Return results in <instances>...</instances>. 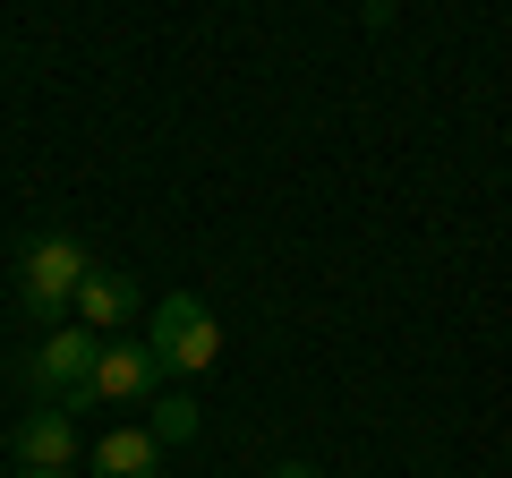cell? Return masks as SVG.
<instances>
[{"instance_id": "cell-11", "label": "cell", "mask_w": 512, "mask_h": 478, "mask_svg": "<svg viewBox=\"0 0 512 478\" xmlns=\"http://www.w3.org/2000/svg\"><path fill=\"white\" fill-rule=\"evenodd\" d=\"M18 478H69V470H18Z\"/></svg>"}, {"instance_id": "cell-9", "label": "cell", "mask_w": 512, "mask_h": 478, "mask_svg": "<svg viewBox=\"0 0 512 478\" xmlns=\"http://www.w3.org/2000/svg\"><path fill=\"white\" fill-rule=\"evenodd\" d=\"M274 478H325V470H316V461H282Z\"/></svg>"}, {"instance_id": "cell-6", "label": "cell", "mask_w": 512, "mask_h": 478, "mask_svg": "<svg viewBox=\"0 0 512 478\" xmlns=\"http://www.w3.org/2000/svg\"><path fill=\"white\" fill-rule=\"evenodd\" d=\"M77 316H86V333H128V316H137V282L111 274V265H94V274L77 282Z\"/></svg>"}, {"instance_id": "cell-8", "label": "cell", "mask_w": 512, "mask_h": 478, "mask_svg": "<svg viewBox=\"0 0 512 478\" xmlns=\"http://www.w3.org/2000/svg\"><path fill=\"white\" fill-rule=\"evenodd\" d=\"M154 436L188 444V436H197V402H188V393H163V402H154Z\"/></svg>"}, {"instance_id": "cell-7", "label": "cell", "mask_w": 512, "mask_h": 478, "mask_svg": "<svg viewBox=\"0 0 512 478\" xmlns=\"http://www.w3.org/2000/svg\"><path fill=\"white\" fill-rule=\"evenodd\" d=\"M163 470V436L154 427H111L94 444V478H154Z\"/></svg>"}, {"instance_id": "cell-2", "label": "cell", "mask_w": 512, "mask_h": 478, "mask_svg": "<svg viewBox=\"0 0 512 478\" xmlns=\"http://www.w3.org/2000/svg\"><path fill=\"white\" fill-rule=\"evenodd\" d=\"M94 274V257L77 248L69 231H43V239H26L18 248V299L35 316H60V308H77V282Z\"/></svg>"}, {"instance_id": "cell-5", "label": "cell", "mask_w": 512, "mask_h": 478, "mask_svg": "<svg viewBox=\"0 0 512 478\" xmlns=\"http://www.w3.org/2000/svg\"><path fill=\"white\" fill-rule=\"evenodd\" d=\"M18 461H26V470H69V461H77V419L60 402L26 410V419H18Z\"/></svg>"}, {"instance_id": "cell-10", "label": "cell", "mask_w": 512, "mask_h": 478, "mask_svg": "<svg viewBox=\"0 0 512 478\" xmlns=\"http://www.w3.org/2000/svg\"><path fill=\"white\" fill-rule=\"evenodd\" d=\"M367 18H376V26H384V18H393V0H367Z\"/></svg>"}, {"instance_id": "cell-3", "label": "cell", "mask_w": 512, "mask_h": 478, "mask_svg": "<svg viewBox=\"0 0 512 478\" xmlns=\"http://www.w3.org/2000/svg\"><path fill=\"white\" fill-rule=\"evenodd\" d=\"M94 359H103V342H94L86 325H60V333H43L35 350H26V385L43 393V402H77V393H94Z\"/></svg>"}, {"instance_id": "cell-1", "label": "cell", "mask_w": 512, "mask_h": 478, "mask_svg": "<svg viewBox=\"0 0 512 478\" xmlns=\"http://www.w3.org/2000/svg\"><path fill=\"white\" fill-rule=\"evenodd\" d=\"M154 359H163V376H205L222 359V325H214V308L197 291L154 299Z\"/></svg>"}, {"instance_id": "cell-4", "label": "cell", "mask_w": 512, "mask_h": 478, "mask_svg": "<svg viewBox=\"0 0 512 478\" xmlns=\"http://www.w3.org/2000/svg\"><path fill=\"white\" fill-rule=\"evenodd\" d=\"M154 376H163L154 342H120L111 333L103 359H94V402H154Z\"/></svg>"}]
</instances>
